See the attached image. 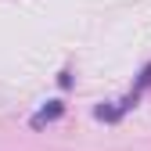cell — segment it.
I'll return each instance as SVG.
<instances>
[{"instance_id":"obj_1","label":"cell","mask_w":151,"mask_h":151,"mask_svg":"<svg viewBox=\"0 0 151 151\" xmlns=\"http://www.w3.org/2000/svg\"><path fill=\"white\" fill-rule=\"evenodd\" d=\"M137 97H140V93H129V97H122V101H111V104H101V108H97V119H108V122H115V119H119L122 111H126L129 104L137 101Z\"/></svg>"},{"instance_id":"obj_2","label":"cell","mask_w":151,"mask_h":151,"mask_svg":"<svg viewBox=\"0 0 151 151\" xmlns=\"http://www.w3.org/2000/svg\"><path fill=\"white\" fill-rule=\"evenodd\" d=\"M61 111H65V104H61V101H47V108H40V111L32 115V126H36V129H40V126H47V122H54V119H58Z\"/></svg>"},{"instance_id":"obj_3","label":"cell","mask_w":151,"mask_h":151,"mask_svg":"<svg viewBox=\"0 0 151 151\" xmlns=\"http://www.w3.org/2000/svg\"><path fill=\"white\" fill-rule=\"evenodd\" d=\"M144 86H151V65H147V68H144V76H140V83H137V90H133V93H140V90H144Z\"/></svg>"}]
</instances>
